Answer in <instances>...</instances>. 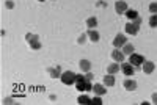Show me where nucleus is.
Here are the masks:
<instances>
[{"mask_svg":"<svg viewBox=\"0 0 157 105\" xmlns=\"http://www.w3.org/2000/svg\"><path fill=\"white\" fill-rule=\"evenodd\" d=\"M60 80L63 82L65 85H74L76 80H77V74H74L72 71H65V72L61 74Z\"/></svg>","mask_w":157,"mask_h":105,"instance_id":"f257e3e1","label":"nucleus"},{"mask_svg":"<svg viewBox=\"0 0 157 105\" xmlns=\"http://www.w3.org/2000/svg\"><path fill=\"white\" fill-rule=\"evenodd\" d=\"M129 63L134 64L135 68H140V66L145 63V58H143L140 53H135V52H134L132 55H129Z\"/></svg>","mask_w":157,"mask_h":105,"instance_id":"f03ea898","label":"nucleus"},{"mask_svg":"<svg viewBox=\"0 0 157 105\" xmlns=\"http://www.w3.org/2000/svg\"><path fill=\"white\" fill-rule=\"evenodd\" d=\"M121 71H123V74H124V75L131 77V75L135 74V66L131 64V63H124V61H123L121 63Z\"/></svg>","mask_w":157,"mask_h":105,"instance_id":"7ed1b4c3","label":"nucleus"},{"mask_svg":"<svg viewBox=\"0 0 157 105\" xmlns=\"http://www.w3.org/2000/svg\"><path fill=\"white\" fill-rule=\"evenodd\" d=\"M138 30H140V25L135 24V22L129 20L127 24H126V33H129V35H132V36H134V35H137Z\"/></svg>","mask_w":157,"mask_h":105,"instance_id":"20e7f679","label":"nucleus"},{"mask_svg":"<svg viewBox=\"0 0 157 105\" xmlns=\"http://www.w3.org/2000/svg\"><path fill=\"white\" fill-rule=\"evenodd\" d=\"M127 3L124 2V0H118V2H115V11L118 14H126L127 11Z\"/></svg>","mask_w":157,"mask_h":105,"instance_id":"39448f33","label":"nucleus"},{"mask_svg":"<svg viewBox=\"0 0 157 105\" xmlns=\"http://www.w3.org/2000/svg\"><path fill=\"white\" fill-rule=\"evenodd\" d=\"M126 42H127V38L124 35H121V33H118L115 36V39H113V46H115V49H120V47L124 46Z\"/></svg>","mask_w":157,"mask_h":105,"instance_id":"423d86ee","label":"nucleus"},{"mask_svg":"<svg viewBox=\"0 0 157 105\" xmlns=\"http://www.w3.org/2000/svg\"><path fill=\"white\" fill-rule=\"evenodd\" d=\"M124 57L126 55L123 53V50H120V49H115V50L112 52V58H113L116 63H123L124 61Z\"/></svg>","mask_w":157,"mask_h":105,"instance_id":"0eeeda50","label":"nucleus"},{"mask_svg":"<svg viewBox=\"0 0 157 105\" xmlns=\"http://www.w3.org/2000/svg\"><path fill=\"white\" fill-rule=\"evenodd\" d=\"M47 72H49V75L52 77V79H60L61 74H63V72H61V68H60V66H55V68H49Z\"/></svg>","mask_w":157,"mask_h":105,"instance_id":"6e6552de","label":"nucleus"},{"mask_svg":"<svg viewBox=\"0 0 157 105\" xmlns=\"http://www.w3.org/2000/svg\"><path fill=\"white\" fill-rule=\"evenodd\" d=\"M93 91H94V94H98V96H104L105 93H107L104 83H94L93 85Z\"/></svg>","mask_w":157,"mask_h":105,"instance_id":"1a4fd4ad","label":"nucleus"},{"mask_svg":"<svg viewBox=\"0 0 157 105\" xmlns=\"http://www.w3.org/2000/svg\"><path fill=\"white\" fill-rule=\"evenodd\" d=\"M142 68H143V72L145 74H153L154 72V69H156V64L153 61H145L142 64Z\"/></svg>","mask_w":157,"mask_h":105,"instance_id":"9d476101","label":"nucleus"},{"mask_svg":"<svg viewBox=\"0 0 157 105\" xmlns=\"http://www.w3.org/2000/svg\"><path fill=\"white\" fill-rule=\"evenodd\" d=\"M78 68H80L82 72H90V71H91V61H90V60H80Z\"/></svg>","mask_w":157,"mask_h":105,"instance_id":"9b49d317","label":"nucleus"},{"mask_svg":"<svg viewBox=\"0 0 157 105\" xmlns=\"http://www.w3.org/2000/svg\"><path fill=\"white\" fill-rule=\"evenodd\" d=\"M88 38H90V41H93V42H98L99 41V31L96 28H90L88 30Z\"/></svg>","mask_w":157,"mask_h":105,"instance_id":"f8f14e48","label":"nucleus"},{"mask_svg":"<svg viewBox=\"0 0 157 105\" xmlns=\"http://www.w3.org/2000/svg\"><path fill=\"white\" fill-rule=\"evenodd\" d=\"M124 88L127 91H134V90H137V82L135 80H132V79H127L124 82Z\"/></svg>","mask_w":157,"mask_h":105,"instance_id":"ddd939ff","label":"nucleus"},{"mask_svg":"<svg viewBox=\"0 0 157 105\" xmlns=\"http://www.w3.org/2000/svg\"><path fill=\"white\" fill-rule=\"evenodd\" d=\"M121 50H123V53H124V55H132L135 49H134V46H132L131 42H126L124 46L121 47Z\"/></svg>","mask_w":157,"mask_h":105,"instance_id":"4468645a","label":"nucleus"},{"mask_svg":"<svg viewBox=\"0 0 157 105\" xmlns=\"http://www.w3.org/2000/svg\"><path fill=\"white\" fill-rule=\"evenodd\" d=\"M102 83H104L105 86H113V85H115V77H113V74L105 75L104 80H102Z\"/></svg>","mask_w":157,"mask_h":105,"instance_id":"2eb2a0df","label":"nucleus"},{"mask_svg":"<svg viewBox=\"0 0 157 105\" xmlns=\"http://www.w3.org/2000/svg\"><path fill=\"white\" fill-rule=\"evenodd\" d=\"M121 69V64L120 63H115V64H109V68H107V71H109V74H116L118 71Z\"/></svg>","mask_w":157,"mask_h":105,"instance_id":"dca6fc26","label":"nucleus"},{"mask_svg":"<svg viewBox=\"0 0 157 105\" xmlns=\"http://www.w3.org/2000/svg\"><path fill=\"white\" fill-rule=\"evenodd\" d=\"M87 27H88V28H96V27H98V19L94 18V16H93V18H88L87 19Z\"/></svg>","mask_w":157,"mask_h":105,"instance_id":"f3484780","label":"nucleus"},{"mask_svg":"<svg viewBox=\"0 0 157 105\" xmlns=\"http://www.w3.org/2000/svg\"><path fill=\"white\" fill-rule=\"evenodd\" d=\"M126 16H127L129 20H135V19L138 18V13H137L135 9H127V11H126Z\"/></svg>","mask_w":157,"mask_h":105,"instance_id":"a211bd4d","label":"nucleus"},{"mask_svg":"<svg viewBox=\"0 0 157 105\" xmlns=\"http://www.w3.org/2000/svg\"><path fill=\"white\" fill-rule=\"evenodd\" d=\"M25 39H27V42H29V44H33V42L39 41V36H38V35H32V33H27V35H25Z\"/></svg>","mask_w":157,"mask_h":105,"instance_id":"6ab92c4d","label":"nucleus"},{"mask_svg":"<svg viewBox=\"0 0 157 105\" xmlns=\"http://www.w3.org/2000/svg\"><path fill=\"white\" fill-rule=\"evenodd\" d=\"M77 102L80 104V105H87V104H91V99H90L88 96H78Z\"/></svg>","mask_w":157,"mask_h":105,"instance_id":"aec40b11","label":"nucleus"},{"mask_svg":"<svg viewBox=\"0 0 157 105\" xmlns=\"http://www.w3.org/2000/svg\"><path fill=\"white\" fill-rule=\"evenodd\" d=\"M149 27L157 28V14H153V16L149 18Z\"/></svg>","mask_w":157,"mask_h":105,"instance_id":"412c9836","label":"nucleus"},{"mask_svg":"<svg viewBox=\"0 0 157 105\" xmlns=\"http://www.w3.org/2000/svg\"><path fill=\"white\" fill-rule=\"evenodd\" d=\"M85 85H87V80L85 82H76V88L78 91H85Z\"/></svg>","mask_w":157,"mask_h":105,"instance_id":"4be33fe9","label":"nucleus"},{"mask_svg":"<svg viewBox=\"0 0 157 105\" xmlns=\"http://www.w3.org/2000/svg\"><path fill=\"white\" fill-rule=\"evenodd\" d=\"M91 104L93 105H102V99H101V96H94V99H91Z\"/></svg>","mask_w":157,"mask_h":105,"instance_id":"5701e85b","label":"nucleus"},{"mask_svg":"<svg viewBox=\"0 0 157 105\" xmlns=\"http://www.w3.org/2000/svg\"><path fill=\"white\" fill-rule=\"evenodd\" d=\"M149 11L153 14H157V2H153V3L149 5Z\"/></svg>","mask_w":157,"mask_h":105,"instance_id":"b1692460","label":"nucleus"},{"mask_svg":"<svg viewBox=\"0 0 157 105\" xmlns=\"http://www.w3.org/2000/svg\"><path fill=\"white\" fill-rule=\"evenodd\" d=\"M30 47L33 49V50H39V49H41L43 46H41V42H39V41H36V42H33V44H30Z\"/></svg>","mask_w":157,"mask_h":105,"instance_id":"393cba45","label":"nucleus"},{"mask_svg":"<svg viewBox=\"0 0 157 105\" xmlns=\"http://www.w3.org/2000/svg\"><path fill=\"white\" fill-rule=\"evenodd\" d=\"M87 36H88V35H87V33H82V35H80V36H78V39H77V42H78V44H83V42H85V41H87Z\"/></svg>","mask_w":157,"mask_h":105,"instance_id":"a878e982","label":"nucleus"},{"mask_svg":"<svg viewBox=\"0 0 157 105\" xmlns=\"http://www.w3.org/2000/svg\"><path fill=\"white\" fill-rule=\"evenodd\" d=\"M5 7H7L8 9H13L14 8V3L11 2V0H7V2H5Z\"/></svg>","mask_w":157,"mask_h":105,"instance_id":"bb28decb","label":"nucleus"},{"mask_svg":"<svg viewBox=\"0 0 157 105\" xmlns=\"http://www.w3.org/2000/svg\"><path fill=\"white\" fill-rule=\"evenodd\" d=\"M85 91H93V85H91V82H87V85H85Z\"/></svg>","mask_w":157,"mask_h":105,"instance_id":"cd10ccee","label":"nucleus"},{"mask_svg":"<svg viewBox=\"0 0 157 105\" xmlns=\"http://www.w3.org/2000/svg\"><path fill=\"white\" fill-rule=\"evenodd\" d=\"M93 77H94V75H93L91 72H87V75H85V80H87V82H91V80H93Z\"/></svg>","mask_w":157,"mask_h":105,"instance_id":"c85d7f7f","label":"nucleus"},{"mask_svg":"<svg viewBox=\"0 0 157 105\" xmlns=\"http://www.w3.org/2000/svg\"><path fill=\"white\" fill-rule=\"evenodd\" d=\"M153 104L157 105V93H156V94H153Z\"/></svg>","mask_w":157,"mask_h":105,"instance_id":"c756f323","label":"nucleus"},{"mask_svg":"<svg viewBox=\"0 0 157 105\" xmlns=\"http://www.w3.org/2000/svg\"><path fill=\"white\" fill-rule=\"evenodd\" d=\"M5 104H13V99H5Z\"/></svg>","mask_w":157,"mask_h":105,"instance_id":"7c9ffc66","label":"nucleus"},{"mask_svg":"<svg viewBox=\"0 0 157 105\" xmlns=\"http://www.w3.org/2000/svg\"><path fill=\"white\" fill-rule=\"evenodd\" d=\"M38 2H44V0H38Z\"/></svg>","mask_w":157,"mask_h":105,"instance_id":"2f4dec72","label":"nucleus"},{"mask_svg":"<svg viewBox=\"0 0 157 105\" xmlns=\"http://www.w3.org/2000/svg\"><path fill=\"white\" fill-rule=\"evenodd\" d=\"M52 2H54V0H52Z\"/></svg>","mask_w":157,"mask_h":105,"instance_id":"473e14b6","label":"nucleus"}]
</instances>
